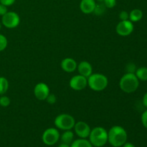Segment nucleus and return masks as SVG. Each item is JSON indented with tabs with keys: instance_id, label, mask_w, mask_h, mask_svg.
<instances>
[{
	"instance_id": "1",
	"label": "nucleus",
	"mask_w": 147,
	"mask_h": 147,
	"mask_svg": "<svg viewBox=\"0 0 147 147\" xmlns=\"http://www.w3.org/2000/svg\"><path fill=\"white\" fill-rule=\"evenodd\" d=\"M128 134L124 128L113 126L108 131V142L113 147H121L127 142Z\"/></svg>"
},
{
	"instance_id": "2",
	"label": "nucleus",
	"mask_w": 147,
	"mask_h": 147,
	"mask_svg": "<svg viewBox=\"0 0 147 147\" xmlns=\"http://www.w3.org/2000/svg\"><path fill=\"white\" fill-rule=\"evenodd\" d=\"M139 86V80L135 73H126L123 75L119 81L121 90L126 93H132L136 91Z\"/></svg>"
},
{
	"instance_id": "3",
	"label": "nucleus",
	"mask_w": 147,
	"mask_h": 147,
	"mask_svg": "<svg viewBox=\"0 0 147 147\" xmlns=\"http://www.w3.org/2000/svg\"><path fill=\"white\" fill-rule=\"evenodd\" d=\"M88 138L93 146L103 147L108 142V131L101 126H97L91 129Z\"/></svg>"
},
{
	"instance_id": "4",
	"label": "nucleus",
	"mask_w": 147,
	"mask_h": 147,
	"mask_svg": "<svg viewBox=\"0 0 147 147\" xmlns=\"http://www.w3.org/2000/svg\"><path fill=\"white\" fill-rule=\"evenodd\" d=\"M87 79L88 86L91 90L96 92L105 90L109 85L108 78L101 73H92Z\"/></svg>"
},
{
	"instance_id": "5",
	"label": "nucleus",
	"mask_w": 147,
	"mask_h": 147,
	"mask_svg": "<svg viewBox=\"0 0 147 147\" xmlns=\"http://www.w3.org/2000/svg\"><path fill=\"white\" fill-rule=\"evenodd\" d=\"M54 123L56 128L60 130H72L76 124V120L73 116L68 113H61L56 116Z\"/></svg>"
},
{
	"instance_id": "6",
	"label": "nucleus",
	"mask_w": 147,
	"mask_h": 147,
	"mask_svg": "<svg viewBox=\"0 0 147 147\" xmlns=\"http://www.w3.org/2000/svg\"><path fill=\"white\" fill-rule=\"evenodd\" d=\"M60 134L56 128H48L42 134V140L47 146H53L59 141Z\"/></svg>"
},
{
	"instance_id": "7",
	"label": "nucleus",
	"mask_w": 147,
	"mask_h": 147,
	"mask_svg": "<svg viewBox=\"0 0 147 147\" xmlns=\"http://www.w3.org/2000/svg\"><path fill=\"white\" fill-rule=\"evenodd\" d=\"M20 17L14 11H7L1 17V24L8 29H14L20 24Z\"/></svg>"
},
{
	"instance_id": "8",
	"label": "nucleus",
	"mask_w": 147,
	"mask_h": 147,
	"mask_svg": "<svg viewBox=\"0 0 147 147\" xmlns=\"http://www.w3.org/2000/svg\"><path fill=\"white\" fill-rule=\"evenodd\" d=\"M134 30V23L130 20H124L119 22L116 27V31L119 35L126 37L131 34Z\"/></svg>"
},
{
	"instance_id": "9",
	"label": "nucleus",
	"mask_w": 147,
	"mask_h": 147,
	"mask_svg": "<svg viewBox=\"0 0 147 147\" xmlns=\"http://www.w3.org/2000/svg\"><path fill=\"white\" fill-rule=\"evenodd\" d=\"M70 87L73 90L79 91L86 88L88 86L87 78L81 76V75H76L71 78L69 82Z\"/></svg>"
},
{
	"instance_id": "10",
	"label": "nucleus",
	"mask_w": 147,
	"mask_h": 147,
	"mask_svg": "<svg viewBox=\"0 0 147 147\" xmlns=\"http://www.w3.org/2000/svg\"><path fill=\"white\" fill-rule=\"evenodd\" d=\"M73 129H74L75 133L76 134V135L81 139L88 138L90 131H91L90 126L87 123H86L85 121H82L76 122V124H75Z\"/></svg>"
},
{
	"instance_id": "11",
	"label": "nucleus",
	"mask_w": 147,
	"mask_h": 147,
	"mask_svg": "<svg viewBox=\"0 0 147 147\" xmlns=\"http://www.w3.org/2000/svg\"><path fill=\"white\" fill-rule=\"evenodd\" d=\"M50 93V88L46 83H39L34 86V95L40 100H46L48 95Z\"/></svg>"
},
{
	"instance_id": "12",
	"label": "nucleus",
	"mask_w": 147,
	"mask_h": 147,
	"mask_svg": "<svg viewBox=\"0 0 147 147\" xmlns=\"http://www.w3.org/2000/svg\"><path fill=\"white\" fill-rule=\"evenodd\" d=\"M60 67L66 73H73L77 69L78 63L74 59L66 57L61 61Z\"/></svg>"
},
{
	"instance_id": "13",
	"label": "nucleus",
	"mask_w": 147,
	"mask_h": 147,
	"mask_svg": "<svg viewBox=\"0 0 147 147\" xmlns=\"http://www.w3.org/2000/svg\"><path fill=\"white\" fill-rule=\"evenodd\" d=\"M77 69L79 74L87 78L93 73V67L91 64L88 61L80 62L79 64H78Z\"/></svg>"
},
{
	"instance_id": "14",
	"label": "nucleus",
	"mask_w": 147,
	"mask_h": 147,
	"mask_svg": "<svg viewBox=\"0 0 147 147\" xmlns=\"http://www.w3.org/2000/svg\"><path fill=\"white\" fill-rule=\"evenodd\" d=\"M96 5V0H81L80 4V9L82 12L88 14L93 12Z\"/></svg>"
},
{
	"instance_id": "15",
	"label": "nucleus",
	"mask_w": 147,
	"mask_h": 147,
	"mask_svg": "<svg viewBox=\"0 0 147 147\" xmlns=\"http://www.w3.org/2000/svg\"><path fill=\"white\" fill-rule=\"evenodd\" d=\"M60 140L63 143L67 144H71L72 142H73L74 139V133L71 130L64 131L62 135L60 136Z\"/></svg>"
},
{
	"instance_id": "16",
	"label": "nucleus",
	"mask_w": 147,
	"mask_h": 147,
	"mask_svg": "<svg viewBox=\"0 0 147 147\" xmlns=\"http://www.w3.org/2000/svg\"><path fill=\"white\" fill-rule=\"evenodd\" d=\"M143 17V12L139 9H134L129 13V20L132 22H139Z\"/></svg>"
},
{
	"instance_id": "17",
	"label": "nucleus",
	"mask_w": 147,
	"mask_h": 147,
	"mask_svg": "<svg viewBox=\"0 0 147 147\" xmlns=\"http://www.w3.org/2000/svg\"><path fill=\"white\" fill-rule=\"evenodd\" d=\"M70 147H93L89 140L86 139H81L79 138L78 139H76L73 141L70 144Z\"/></svg>"
},
{
	"instance_id": "18",
	"label": "nucleus",
	"mask_w": 147,
	"mask_h": 147,
	"mask_svg": "<svg viewBox=\"0 0 147 147\" xmlns=\"http://www.w3.org/2000/svg\"><path fill=\"white\" fill-rule=\"evenodd\" d=\"M135 75L139 81H147V67H140L136 69Z\"/></svg>"
},
{
	"instance_id": "19",
	"label": "nucleus",
	"mask_w": 147,
	"mask_h": 147,
	"mask_svg": "<svg viewBox=\"0 0 147 147\" xmlns=\"http://www.w3.org/2000/svg\"><path fill=\"white\" fill-rule=\"evenodd\" d=\"M9 81L6 78L0 77V96L4 95L9 89Z\"/></svg>"
},
{
	"instance_id": "20",
	"label": "nucleus",
	"mask_w": 147,
	"mask_h": 147,
	"mask_svg": "<svg viewBox=\"0 0 147 147\" xmlns=\"http://www.w3.org/2000/svg\"><path fill=\"white\" fill-rule=\"evenodd\" d=\"M106 7L104 5V4L99 3V4H96V7H95L94 11H93V13H94L97 16H101L104 14L105 11H106Z\"/></svg>"
},
{
	"instance_id": "21",
	"label": "nucleus",
	"mask_w": 147,
	"mask_h": 147,
	"mask_svg": "<svg viewBox=\"0 0 147 147\" xmlns=\"http://www.w3.org/2000/svg\"><path fill=\"white\" fill-rule=\"evenodd\" d=\"M8 40L4 34H0V52H2L7 48Z\"/></svg>"
},
{
	"instance_id": "22",
	"label": "nucleus",
	"mask_w": 147,
	"mask_h": 147,
	"mask_svg": "<svg viewBox=\"0 0 147 147\" xmlns=\"http://www.w3.org/2000/svg\"><path fill=\"white\" fill-rule=\"evenodd\" d=\"M10 103H11V100L8 96H4V95L0 96V106L1 107H8Z\"/></svg>"
},
{
	"instance_id": "23",
	"label": "nucleus",
	"mask_w": 147,
	"mask_h": 147,
	"mask_svg": "<svg viewBox=\"0 0 147 147\" xmlns=\"http://www.w3.org/2000/svg\"><path fill=\"white\" fill-rule=\"evenodd\" d=\"M103 4L106 6V8H113L116 5V0H104Z\"/></svg>"
},
{
	"instance_id": "24",
	"label": "nucleus",
	"mask_w": 147,
	"mask_h": 147,
	"mask_svg": "<svg viewBox=\"0 0 147 147\" xmlns=\"http://www.w3.org/2000/svg\"><path fill=\"white\" fill-rule=\"evenodd\" d=\"M46 100H47V103L49 104H55L57 101V98H56L55 95L53 94V93H50L48 95V96L46 98Z\"/></svg>"
},
{
	"instance_id": "25",
	"label": "nucleus",
	"mask_w": 147,
	"mask_h": 147,
	"mask_svg": "<svg viewBox=\"0 0 147 147\" xmlns=\"http://www.w3.org/2000/svg\"><path fill=\"white\" fill-rule=\"evenodd\" d=\"M119 19L121 21H124V20H129V13H128L126 11H121L119 13Z\"/></svg>"
},
{
	"instance_id": "26",
	"label": "nucleus",
	"mask_w": 147,
	"mask_h": 147,
	"mask_svg": "<svg viewBox=\"0 0 147 147\" xmlns=\"http://www.w3.org/2000/svg\"><path fill=\"white\" fill-rule=\"evenodd\" d=\"M136 70V65H135L134 63H130L126 65V71H127V73H135Z\"/></svg>"
},
{
	"instance_id": "27",
	"label": "nucleus",
	"mask_w": 147,
	"mask_h": 147,
	"mask_svg": "<svg viewBox=\"0 0 147 147\" xmlns=\"http://www.w3.org/2000/svg\"><path fill=\"white\" fill-rule=\"evenodd\" d=\"M141 120H142V123L144 127L147 129V109L145 111H144L143 113L142 114Z\"/></svg>"
},
{
	"instance_id": "28",
	"label": "nucleus",
	"mask_w": 147,
	"mask_h": 147,
	"mask_svg": "<svg viewBox=\"0 0 147 147\" xmlns=\"http://www.w3.org/2000/svg\"><path fill=\"white\" fill-rule=\"evenodd\" d=\"M16 0H0V4L6 6V7H9L13 5L15 3Z\"/></svg>"
},
{
	"instance_id": "29",
	"label": "nucleus",
	"mask_w": 147,
	"mask_h": 147,
	"mask_svg": "<svg viewBox=\"0 0 147 147\" xmlns=\"http://www.w3.org/2000/svg\"><path fill=\"white\" fill-rule=\"evenodd\" d=\"M7 11H8V10H7V7L0 4V16L2 17L3 15H4V14L7 12Z\"/></svg>"
},
{
	"instance_id": "30",
	"label": "nucleus",
	"mask_w": 147,
	"mask_h": 147,
	"mask_svg": "<svg viewBox=\"0 0 147 147\" xmlns=\"http://www.w3.org/2000/svg\"><path fill=\"white\" fill-rule=\"evenodd\" d=\"M142 103H143V105L144 106V107L147 109V92L144 95L143 99H142Z\"/></svg>"
},
{
	"instance_id": "31",
	"label": "nucleus",
	"mask_w": 147,
	"mask_h": 147,
	"mask_svg": "<svg viewBox=\"0 0 147 147\" xmlns=\"http://www.w3.org/2000/svg\"><path fill=\"white\" fill-rule=\"evenodd\" d=\"M122 146L123 147H136L134 144L131 143V142H126V143H125Z\"/></svg>"
},
{
	"instance_id": "32",
	"label": "nucleus",
	"mask_w": 147,
	"mask_h": 147,
	"mask_svg": "<svg viewBox=\"0 0 147 147\" xmlns=\"http://www.w3.org/2000/svg\"><path fill=\"white\" fill-rule=\"evenodd\" d=\"M57 147H70V144H65V143H63L62 142L61 144H60V145H59Z\"/></svg>"
},
{
	"instance_id": "33",
	"label": "nucleus",
	"mask_w": 147,
	"mask_h": 147,
	"mask_svg": "<svg viewBox=\"0 0 147 147\" xmlns=\"http://www.w3.org/2000/svg\"><path fill=\"white\" fill-rule=\"evenodd\" d=\"M1 23L0 22V30H1Z\"/></svg>"
},
{
	"instance_id": "34",
	"label": "nucleus",
	"mask_w": 147,
	"mask_h": 147,
	"mask_svg": "<svg viewBox=\"0 0 147 147\" xmlns=\"http://www.w3.org/2000/svg\"><path fill=\"white\" fill-rule=\"evenodd\" d=\"M97 1H104V0H97Z\"/></svg>"
}]
</instances>
